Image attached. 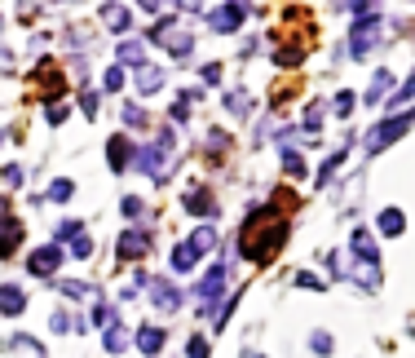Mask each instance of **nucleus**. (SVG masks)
Listing matches in <instances>:
<instances>
[{
    "label": "nucleus",
    "instance_id": "6",
    "mask_svg": "<svg viewBox=\"0 0 415 358\" xmlns=\"http://www.w3.org/2000/svg\"><path fill=\"white\" fill-rule=\"evenodd\" d=\"M225 274H230L225 266H212V274H208V279H204V283H199V297H204V314H208V310H212V305H217V301H221V288H225Z\"/></svg>",
    "mask_w": 415,
    "mask_h": 358
},
{
    "label": "nucleus",
    "instance_id": "41",
    "mask_svg": "<svg viewBox=\"0 0 415 358\" xmlns=\"http://www.w3.org/2000/svg\"><path fill=\"white\" fill-rule=\"evenodd\" d=\"M243 358H261V354H252V350H247V354H243Z\"/></svg>",
    "mask_w": 415,
    "mask_h": 358
},
{
    "label": "nucleus",
    "instance_id": "1",
    "mask_svg": "<svg viewBox=\"0 0 415 358\" xmlns=\"http://www.w3.org/2000/svg\"><path fill=\"white\" fill-rule=\"evenodd\" d=\"M283 243H287V221L278 217V204H270V208H256V213L243 221V235H239V252H243V257H247V261H252V266H265V261H274Z\"/></svg>",
    "mask_w": 415,
    "mask_h": 358
},
{
    "label": "nucleus",
    "instance_id": "32",
    "mask_svg": "<svg viewBox=\"0 0 415 358\" xmlns=\"http://www.w3.org/2000/svg\"><path fill=\"white\" fill-rule=\"evenodd\" d=\"M186 358H208V340H204V336H194V340H190V350H186Z\"/></svg>",
    "mask_w": 415,
    "mask_h": 358
},
{
    "label": "nucleus",
    "instance_id": "27",
    "mask_svg": "<svg viewBox=\"0 0 415 358\" xmlns=\"http://www.w3.org/2000/svg\"><path fill=\"white\" fill-rule=\"evenodd\" d=\"M283 168H287L292 177H301V173H305V155H296V151H287V155H283Z\"/></svg>",
    "mask_w": 415,
    "mask_h": 358
},
{
    "label": "nucleus",
    "instance_id": "19",
    "mask_svg": "<svg viewBox=\"0 0 415 358\" xmlns=\"http://www.w3.org/2000/svg\"><path fill=\"white\" fill-rule=\"evenodd\" d=\"M190 248H194L199 257H204V252H212V248H217V230H208V226H199V230H194V239H190Z\"/></svg>",
    "mask_w": 415,
    "mask_h": 358
},
{
    "label": "nucleus",
    "instance_id": "36",
    "mask_svg": "<svg viewBox=\"0 0 415 358\" xmlns=\"http://www.w3.org/2000/svg\"><path fill=\"white\" fill-rule=\"evenodd\" d=\"M296 283H301V288H314V292L323 288V279H318V274H296Z\"/></svg>",
    "mask_w": 415,
    "mask_h": 358
},
{
    "label": "nucleus",
    "instance_id": "12",
    "mask_svg": "<svg viewBox=\"0 0 415 358\" xmlns=\"http://www.w3.org/2000/svg\"><path fill=\"white\" fill-rule=\"evenodd\" d=\"M18 243H23V221L5 217V221H0V257H13Z\"/></svg>",
    "mask_w": 415,
    "mask_h": 358
},
{
    "label": "nucleus",
    "instance_id": "7",
    "mask_svg": "<svg viewBox=\"0 0 415 358\" xmlns=\"http://www.w3.org/2000/svg\"><path fill=\"white\" fill-rule=\"evenodd\" d=\"M62 266V252H58V243L54 248H40V252H31V261H27V270L31 274H40V279H49V274H54Z\"/></svg>",
    "mask_w": 415,
    "mask_h": 358
},
{
    "label": "nucleus",
    "instance_id": "5",
    "mask_svg": "<svg viewBox=\"0 0 415 358\" xmlns=\"http://www.w3.org/2000/svg\"><path fill=\"white\" fill-rule=\"evenodd\" d=\"M31 85H36L44 97H58V93L66 89V75L58 71V62H54V58H44L40 67H36V75H31Z\"/></svg>",
    "mask_w": 415,
    "mask_h": 358
},
{
    "label": "nucleus",
    "instance_id": "15",
    "mask_svg": "<svg viewBox=\"0 0 415 358\" xmlns=\"http://www.w3.org/2000/svg\"><path fill=\"white\" fill-rule=\"evenodd\" d=\"M142 62H146V44H142V40H124V44H120V67H132V71H137Z\"/></svg>",
    "mask_w": 415,
    "mask_h": 358
},
{
    "label": "nucleus",
    "instance_id": "17",
    "mask_svg": "<svg viewBox=\"0 0 415 358\" xmlns=\"http://www.w3.org/2000/svg\"><path fill=\"white\" fill-rule=\"evenodd\" d=\"M23 305H27V297H23V292L18 288H0V314H23Z\"/></svg>",
    "mask_w": 415,
    "mask_h": 358
},
{
    "label": "nucleus",
    "instance_id": "30",
    "mask_svg": "<svg viewBox=\"0 0 415 358\" xmlns=\"http://www.w3.org/2000/svg\"><path fill=\"white\" fill-rule=\"evenodd\" d=\"M71 252H75V257H89V252H93V239H89V235H75V239H71Z\"/></svg>",
    "mask_w": 415,
    "mask_h": 358
},
{
    "label": "nucleus",
    "instance_id": "3",
    "mask_svg": "<svg viewBox=\"0 0 415 358\" xmlns=\"http://www.w3.org/2000/svg\"><path fill=\"white\" fill-rule=\"evenodd\" d=\"M411 124H415V111H407V116H393V120H385L380 128H371V137H367V151H371V155H380L389 142H397V137H402Z\"/></svg>",
    "mask_w": 415,
    "mask_h": 358
},
{
    "label": "nucleus",
    "instance_id": "42",
    "mask_svg": "<svg viewBox=\"0 0 415 358\" xmlns=\"http://www.w3.org/2000/svg\"><path fill=\"white\" fill-rule=\"evenodd\" d=\"M0 142H5V133H0Z\"/></svg>",
    "mask_w": 415,
    "mask_h": 358
},
{
    "label": "nucleus",
    "instance_id": "37",
    "mask_svg": "<svg viewBox=\"0 0 415 358\" xmlns=\"http://www.w3.org/2000/svg\"><path fill=\"white\" fill-rule=\"evenodd\" d=\"M66 297H89V283H62Z\"/></svg>",
    "mask_w": 415,
    "mask_h": 358
},
{
    "label": "nucleus",
    "instance_id": "2",
    "mask_svg": "<svg viewBox=\"0 0 415 358\" xmlns=\"http://www.w3.org/2000/svg\"><path fill=\"white\" fill-rule=\"evenodd\" d=\"M137 168L151 177V182H163V177L173 173V133H159L155 146L137 151Z\"/></svg>",
    "mask_w": 415,
    "mask_h": 358
},
{
    "label": "nucleus",
    "instance_id": "4",
    "mask_svg": "<svg viewBox=\"0 0 415 358\" xmlns=\"http://www.w3.org/2000/svg\"><path fill=\"white\" fill-rule=\"evenodd\" d=\"M376 40H385V23L380 18H371V23H354V31H349V58H367V49L376 44Z\"/></svg>",
    "mask_w": 415,
    "mask_h": 358
},
{
    "label": "nucleus",
    "instance_id": "18",
    "mask_svg": "<svg viewBox=\"0 0 415 358\" xmlns=\"http://www.w3.org/2000/svg\"><path fill=\"white\" fill-rule=\"evenodd\" d=\"M402 226H407V217L397 213V208H385V213H380V230H385L389 239H397V235H402Z\"/></svg>",
    "mask_w": 415,
    "mask_h": 358
},
{
    "label": "nucleus",
    "instance_id": "38",
    "mask_svg": "<svg viewBox=\"0 0 415 358\" xmlns=\"http://www.w3.org/2000/svg\"><path fill=\"white\" fill-rule=\"evenodd\" d=\"M314 350H318V354H331V340H327V332H314Z\"/></svg>",
    "mask_w": 415,
    "mask_h": 358
},
{
    "label": "nucleus",
    "instance_id": "21",
    "mask_svg": "<svg viewBox=\"0 0 415 358\" xmlns=\"http://www.w3.org/2000/svg\"><path fill=\"white\" fill-rule=\"evenodd\" d=\"M389 89H393V75H389V71H376L371 89H367V102H380V97H385Z\"/></svg>",
    "mask_w": 415,
    "mask_h": 358
},
{
    "label": "nucleus",
    "instance_id": "26",
    "mask_svg": "<svg viewBox=\"0 0 415 358\" xmlns=\"http://www.w3.org/2000/svg\"><path fill=\"white\" fill-rule=\"evenodd\" d=\"M71 195H75V186H71V182H54V186H49V199H58V204H66Z\"/></svg>",
    "mask_w": 415,
    "mask_h": 358
},
{
    "label": "nucleus",
    "instance_id": "39",
    "mask_svg": "<svg viewBox=\"0 0 415 358\" xmlns=\"http://www.w3.org/2000/svg\"><path fill=\"white\" fill-rule=\"evenodd\" d=\"M80 106H85V116H97V97H93V93L80 97Z\"/></svg>",
    "mask_w": 415,
    "mask_h": 358
},
{
    "label": "nucleus",
    "instance_id": "40",
    "mask_svg": "<svg viewBox=\"0 0 415 358\" xmlns=\"http://www.w3.org/2000/svg\"><path fill=\"white\" fill-rule=\"evenodd\" d=\"M411 93H415V75L407 80V89H397V97H393V102H407V97H411Z\"/></svg>",
    "mask_w": 415,
    "mask_h": 358
},
{
    "label": "nucleus",
    "instance_id": "22",
    "mask_svg": "<svg viewBox=\"0 0 415 358\" xmlns=\"http://www.w3.org/2000/svg\"><path fill=\"white\" fill-rule=\"evenodd\" d=\"M106 350H111V354H120V350H128V332L120 328V323H115V328L106 332Z\"/></svg>",
    "mask_w": 415,
    "mask_h": 358
},
{
    "label": "nucleus",
    "instance_id": "28",
    "mask_svg": "<svg viewBox=\"0 0 415 358\" xmlns=\"http://www.w3.org/2000/svg\"><path fill=\"white\" fill-rule=\"evenodd\" d=\"M318 124H323V106H309L305 111V133H318Z\"/></svg>",
    "mask_w": 415,
    "mask_h": 358
},
{
    "label": "nucleus",
    "instance_id": "25",
    "mask_svg": "<svg viewBox=\"0 0 415 358\" xmlns=\"http://www.w3.org/2000/svg\"><path fill=\"white\" fill-rule=\"evenodd\" d=\"M225 106L235 111V116H247V106H252V102H247V93H225Z\"/></svg>",
    "mask_w": 415,
    "mask_h": 358
},
{
    "label": "nucleus",
    "instance_id": "16",
    "mask_svg": "<svg viewBox=\"0 0 415 358\" xmlns=\"http://www.w3.org/2000/svg\"><path fill=\"white\" fill-rule=\"evenodd\" d=\"M194 261H199V252L190 248V243H177V248H173V257H168V266H173L177 274H186V270H194Z\"/></svg>",
    "mask_w": 415,
    "mask_h": 358
},
{
    "label": "nucleus",
    "instance_id": "11",
    "mask_svg": "<svg viewBox=\"0 0 415 358\" xmlns=\"http://www.w3.org/2000/svg\"><path fill=\"white\" fill-rule=\"evenodd\" d=\"M208 18L217 31H235V27H243V5H221V9H212Z\"/></svg>",
    "mask_w": 415,
    "mask_h": 358
},
{
    "label": "nucleus",
    "instance_id": "8",
    "mask_svg": "<svg viewBox=\"0 0 415 358\" xmlns=\"http://www.w3.org/2000/svg\"><path fill=\"white\" fill-rule=\"evenodd\" d=\"M146 248H151V239H146V235H137V230L120 235V261H137V257H146Z\"/></svg>",
    "mask_w": 415,
    "mask_h": 358
},
{
    "label": "nucleus",
    "instance_id": "24",
    "mask_svg": "<svg viewBox=\"0 0 415 358\" xmlns=\"http://www.w3.org/2000/svg\"><path fill=\"white\" fill-rule=\"evenodd\" d=\"M93 323H97V328H115V310H111V305H93Z\"/></svg>",
    "mask_w": 415,
    "mask_h": 358
},
{
    "label": "nucleus",
    "instance_id": "20",
    "mask_svg": "<svg viewBox=\"0 0 415 358\" xmlns=\"http://www.w3.org/2000/svg\"><path fill=\"white\" fill-rule=\"evenodd\" d=\"M137 345H142L146 354H159V350H163V332H159V328H142V332H137Z\"/></svg>",
    "mask_w": 415,
    "mask_h": 358
},
{
    "label": "nucleus",
    "instance_id": "29",
    "mask_svg": "<svg viewBox=\"0 0 415 358\" xmlns=\"http://www.w3.org/2000/svg\"><path fill=\"white\" fill-rule=\"evenodd\" d=\"M102 85H106V89L115 93V89H120V85H124V67H111V71L102 75Z\"/></svg>",
    "mask_w": 415,
    "mask_h": 358
},
{
    "label": "nucleus",
    "instance_id": "33",
    "mask_svg": "<svg viewBox=\"0 0 415 358\" xmlns=\"http://www.w3.org/2000/svg\"><path fill=\"white\" fill-rule=\"evenodd\" d=\"M124 124H146V111H137V106H124Z\"/></svg>",
    "mask_w": 415,
    "mask_h": 358
},
{
    "label": "nucleus",
    "instance_id": "9",
    "mask_svg": "<svg viewBox=\"0 0 415 358\" xmlns=\"http://www.w3.org/2000/svg\"><path fill=\"white\" fill-rule=\"evenodd\" d=\"M151 301L159 305V310H177V305H181V292H177L168 279H151Z\"/></svg>",
    "mask_w": 415,
    "mask_h": 358
},
{
    "label": "nucleus",
    "instance_id": "23",
    "mask_svg": "<svg viewBox=\"0 0 415 358\" xmlns=\"http://www.w3.org/2000/svg\"><path fill=\"white\" fill-rule=\"evenodd\" d=\"M106 27H111V31H128V9L111 5V9H106Z\"/></svg>",
    "mask_w": 415,
    "mask_h": 358
},
{
    "label": "nucleus",
    "instance_id": "14",
    "mask_svg": "<svg viewBox=\"0 0 415 358\" xmlns=\"http://www.w3.org/2000/svg\"><path fill=\"white\" fill-rule=\"evenodd\" d=\"M186 213H194V217L217 213V199H212L208 190H186Z\"/></svg>",
    "mask_w": 415,
    "mask_h": 358
},
{
    "label": "nucleus",
    "instance_id": "10",
    "mask_svg": "<svg viewBox=\"0 0 415 358\" xmlns=\"http://www.w3.org/2000/svg\"><path fill=\"white\" fill-rule=\"evenodd\" d=\"M106 155H111V168H115V173H124V168H128V159H137V151H132V142H128V137H111Z\"/></svg>",
    "mask_w": 415,
    "mask_h": 358
},
{
    "label": "nucleus",
    "instance_id": "13",
    "mask_svg": "<svg viewBox=\"0 0 415 358\" xmlns=\"http://www.w3.org/2000/svg\"><path fill=\"white\" fill-rule=\"evenodd\" d=\"M132 80H137V89H142V93H159V89H163V71L151 67V62H142V67L132 71Z\"/></svg>",
    "mask_w": 415,
    "mask_h": 358
},
{
    "label": "nucleus",
    "instance_id": "31",
    "mask_svg": "<svg viewBox=\"0 0 415 358\" xmlns=\"http://www.w3.org/2000/svg\"><path fill=\"white\" fill-rule=\"evenodd\" d=\"M54 332H80V323L71 314H54Z\"/></svg>",
    "mask_w": 415,
    "mask_h": 358
},
{
    "label": "nucleus",
    "instance_id": "35",
    "mask_svg": "<svg viewBox=\"0 0 415 358\" xmlns=\"http://www.w3.org/2000/svg\"><path fill=\"white\" fill-rule=\"evenodd\" d=\"M66 120V106L62 102H49V124H62Z\"/></svg>",
    "mask_w": 415,
    "mask_h": 358
},
{
    "label": "nucleus",
    "instance_id": "34",
    "mask_svg": "<svg viewBox=\"0 0 415 358\" xmlns=\"http://www.w3.org/2000/svg\"><path fill=\"white\" fill-rule=\"evenodd\" d=\"M349 111H354V93H340L336 97V116H349Z\"/></svg>",
    "mask_w": 415,
    "mask_h": 358
}]
</instances>
